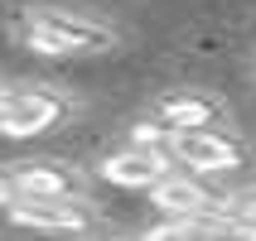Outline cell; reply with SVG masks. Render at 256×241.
<instances>
[{
	"mask_svg": "<svg viewBox=\"0 0 256 241\" xmlns=\"http://www.w3.org/2000/svg\"><path fill=\"white\" fill-rule=\"evenodd\" d=\"M228 213H242V217H256V193H246V198L228 203Z\"/></svg>",
	"mask_w": 256,
	"mask_h": 241,
	"instance_id": "13",
	"label": "cell"
},
{
	"mask_svg": "<svg viewBox=\"0 0 256 241\" xmlns=\"http://www.w3.org/2000/svg\"><path fill=\"white\" fill-rule=\"evenodd\" d=\"M170 155L179 169L203 174V179H228V174H242L252 164V150L246 140H237L232 130L208 126V130H179L170 140Z\"/></svg>",
	"mask_w": 256,
	"mask_h": 241,
	"instance_id": "2",
	"label": "cell"
},
{
	"mask_svg": "<svg viewBox=\"0 0 256 241\" xmlns=\"http://www.w3.org/2000/svg\"><path fill=\"white\" fill-rule=\"evenodd\" d=\"M14 227L48 232V237H87L97 232V208L87 198H14L10 208Z\"/></svg>",
	"mask_w": 256,
	"mask_h": 241,
	"instance_id": "4",
	"label": "cell"
},
{
	"mask_svg": "<svg viewBox=\"0 0 256 241\" xmlns=\"http://www.w3.org/2000/svg\"><path fill=\"white\" fill-rule=\"evenodd\" d=\"M20 198H87V174L63 159H24L10 164Z\"/></svg>",
	"mask_w": 256,
	"mask_h": 241,
	"instance_id": "7",
	"label": "cell"
},
{
	"mask_svg": "<svg viewBox=\"0 0 256 241\" xmlns=\"http://www.w3.org/2000/svg\"><path fill=\"white\" fill-rule=\"evenodd\" d=\"M140 241H218V217H164Z\"/></svg>",
	"mask_w": 256,
	"mask_h": 241,
	"instance_id": "9",
	"label": "cell"
},
{
	"mask_svg": "<svg viewBox=\"0 0 256 241\" xmlns=\"http://www.w3.org/2000/svg\"><path fill=\"white\" fill-rule=\"evenodd\" d=\"M68 121V97L54 87H0V135L5 140H29V135H48L54 126Z\"/></svg>",
	"mask_w": 256,
	"mask_h": 241,
	"instance_id": "3",
	"label": "cell"
},
{
	"mask_svg": "<svg viewBox=\"0 0 256 241\" xmlns=\"http://www.w3.org/2000/svg\"><path fill=\"white\" fill-rule=\"evenodd\" d=\"M145 193H150V203H155L164 217H222V208H228L213 188L203 184V174H188V169H179V164L164 169Z\"/></svg>",
	"mask_w": 256,
	"mask_h": 241,
	"instance_id": "5",
	"label": "cell"
},
{
	"mask_svg": "<svg viewBox=\"0 0 256 241\" xmlns=\"http://www.w3.org/2000/svg\"><path fill=\"white\" fill-rule=\"evenodd\" d=\"M14 198H20V188H14V174H10V169H0V208H10Z\"/></svg>",
	"mask_w": 256,
	"mask_h": 241,
	"instance_id": "12",
	"label": "cell"
},
{
	"mask_svg": "<svg viewBox=\"0 0 256 241\" xmlns=\"http://www.w3.org/2000/svg\"><path fill=\"white\" fill-rule=\"evenodd\" d=\"M170 140H174V130H164L155 116L130 126V145H140V150H164V155H170Z\"/></svg>",
	"mask_w": 256,
	"mask_h": 241,
	"instance_id": "10",
	"label": "cell"
},
{
	"mask_svg": "<svg viewBox=\"0 0 256 241\" xmlns=\"http://www.w3.org/2000/svg\"><path fill=\"white\" fill-rule=\"evenodd\" d=\"M164 169H174V155H164V150H140V145L112 150V155H102V164H97V174L106 184L130 188V193H145Z\"/></svg>",
	"mask_w": 256,
	"mask_h": 241,
	"instance_id": "8",
	"label": "cell"
},
{
	"mask_svg": "<svg viewBox=\"0 0 256 241\" xmlns=\"http://www.w3.org/2000/svg\"><path fill=\"white\" fill-rule=\"evenodd\" d=\"M218 241H256V217L222 213L218 217Z\"/></svg>",
	"mask_w": 256,
	"mask_h": 241,
	"instance_id": "11",
	"label": "cell"
},
{
	"mask_svg": "<svg viewBox=\"0 0 256 241\" xmlns=\"http://www.w3.org/2000/svg\"><path fill=\"white\" fill-rule=\"evenodd\" d=\"M20 43L39 58H97L116 48V29L72 10H24L20 14Z\"/></svg>",
	"mask_w": 256,
	"mask_h": 241,
	"instance_id": "1",
	"label": "cell"
},
{
	"mask_svg": "<svg viewBox=\"0 0 256 241\" xmlns=\"http://www.w3.org/2000/svg\"><path fill=\"white\" fill-rule=\"evenodd\" d=\"M164 130H208V126H222L228 121V101L213 97V92H160L155 106H150Z\"/></svg>",
	"mask_w": 256,
	"mask_h": 241,
	"instance_id": "6",
	"label": "cell"
}]
</instances>
